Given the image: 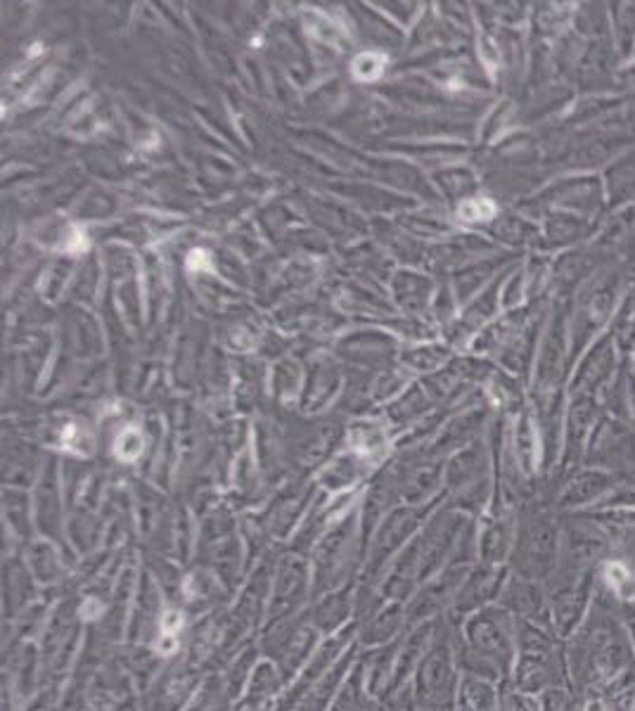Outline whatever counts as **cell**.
I'll use <instances>...</instances> for the list:
<instances>
[{
  "label": "cell",
  "mask_w": 635,
  "mask_h": 711,
  "mask_svg": "<svg viewBox=\"0 0 635 711\" xmlns=\"http://www.w3.org/2000/svg\"><path fill=\"white\" fill-rule=\"evenodd\" d=\"M460 214L467 221H486L496 214V204L491 199H470L460 206Z\"/></svg>",
  "instance_id": "7a4b0ae2"
},
{
  "label": "cell",
  "mask_w": 635,
  "mask_h": 711,
  "mask_svg": "<svg viewBox=\"0 0 635 711\" xmlns=\"http://www.w3.org/2000/svg\"><path fill=\"white\" fill-rule=\"evenodd\" d=\"M605 579L621 600H635V574L624 562H609L605 567Z\"/></svg>",
  "instance_id": "6da1fadb"
}]
</instances>
